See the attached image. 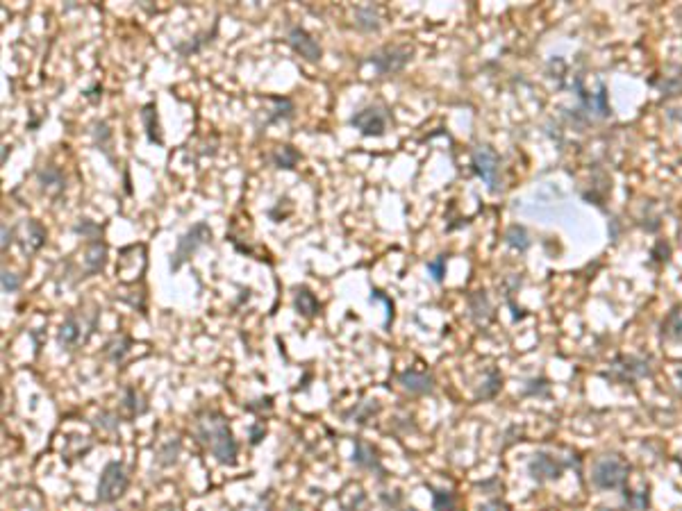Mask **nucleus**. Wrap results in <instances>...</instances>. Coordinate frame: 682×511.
I'll use <instances>...</instances> for the list:
<instances>
[{
	"mask_svg": "<svg viewBox=\"0 0 682 511\" xmlns=\"http://www.w3.org/2000/svg\"><path fill=\"white\" fill-rule=\"evenodd\" d=\"M428 273L432 275L434 282H441L443 275H446V255H439L428 262Z\"/></svg>",
	"mask_w": 682,
	"mask_h": 511,
	"instance_id": "nucleus-29",
	"label": "nucleus"
},
{
	"mask_svg": "<svg viewBox=\"0 0 682 511\" xmlns=\"http://www.w3.org/2000/svg\"><path fill=\"white\" fill-rule=\"evenodd\" d=\"M471 164L476 175L492 191H498L500 184V157L489 146H478L471 155Z\"/></svg>",
	"mask_w": 682,
	"mask_h": 511,
	"instance_id": "nucleus-5",
	"label": "nucleus"
},
{
	"mask_svg": "<svg viewBox=\"0 0 682 511\" xmlns=\"http://www.w3.org/2000/svg\"><path fill=\"white\" fill-rule=\"evenodd\" d=\"M128 473H125V466L121 462H109L105 466L98 482V500L100 502H114L121 495L128 491Z\"/></svg>",
	"mask_w": 682,
	"mask_h": 511,
	"instance_id": "nucleus-4",
	"label": "nucleus"
},
{
	"mask_svg": "<svg viewBox=\"0 0 682 511\" xmlns=\"http://www.w3.org/2000/svg\"><path fill=\"white\" fill-rule=\"evenodd\" d=\"M7 152H10V146H3V164L7 161Z\"/></svg>",
	"mask_w": 682,
	"mask_h": 511,
	"instance_id": "nucleus-37",
	"label": "nucleus"
},
{
	"mask_svg": "<svg viewBox=\"0 0 682 511\" xmlns=\"http://www.w3.org/2000/svg\"><path fill=\"white\" fill-rule=\"evenodd\" d=\"M287 511H302V509H300V507H296V505H292Z\"/></svg>",
	"mask_w": 682,
	"mask_h": 511,
	"instance_id": "nucleus-38",
	"label": "nucleus"
},
{
	"mask_svg": "<svg viewBox=\"0 0 682 511\" xmlns=\"http://www.w3.org/2000/svg\"><path fill=\"white\" fill-rule=\"evenodd\" d=\"M73 232L80 234L82 239H89V243H91V241H100L102 227L98 223H94V220H89V218H80L76 223V227H73Z\"/></svg>",
	"mask_w": 682,
	"mask_h": 511,
	"instance_id": "nucleus-25",
	"label": "nucleus"
},
{
	"mask_svg": "<svg viewBox=\"0 0 682 511\" xmlns=\"http://www.w3.org/2000/svg\"><path fill=\"white\" fill-rule=\"evenodd\" d=\"M530 470L535 477H558L560 475V466H555V459H551L548 455H537L532 459L530 464Z\"/></svg>",
	"mask_w": 682,
	"mask_h": 511,
	"instance_id": "nucleus-21",
	"label": "nucleus"
},
{
	"mask_svg": "<svg viewBox=\"0 0 682 511\" xmlns=\"http://www.w3.org/2000/svg\"><path fill=\"white\" fill-rule=\"evenodd\" d=\"M398 382L403 384L405 391H410L414 396H428V394H432V389H434L432 377L428 373H421V370H414V368L403 370V373L398 375Z\"/></svg>",
	"mask_w": 682,
	"mask_h": 511,
	"instance_id": "nucleus-9",
	"label": "nucleus"
},
{
	"mask_svg": "<svg viewBox=\"0 0 682 511\" xmlns=\"http://www.w3.org/2000/svg\"><path fill=\"white\" fill-rule=\"evenodd\" d=\"M377 411H380V402H377V400L373 398V400H364V402H358L351 411L344 413V418L346 420H353V423L364 425L366 420L373 418Z\"/></svg>",
	"mask_w": 682,
	"mask_h": 511,
	"instance_id": "nucleus-20",
	"label": "nucleus"
},
{
	"mask_svg": "<svg viewBox=\"0 0 682 511\" xmlns=\"http://www.w3.org/2000/svg\"><path fill=\"white\" fill-rule=\"evenodd\" d=\"M351 128H355L362 137H382L387 132V114L382 107L368 105L351 116Z\"/></svg>",
	"mask_w": 682,
	"mask_h": 511,
	"instance_id": "nucleus-6",
	"label": "nucleus"
},
{
	"mask_svg": "<svg viewBox=\"0 0 682 511\" xmlns=\"http://www.w3.org/2000/svg\"><path fill=\"white\" fill-rule=\"evenodd\" d=\"M107 262V246L102 241H91L87 246L85 253V273L87 275H94V273H100L105 269Z\"/></svg>",
	"mask_w": 682,
	"mask_h": 511,
	"instance_id": "nucleus-14",
	"label": "nucleus"
},
{
	"mask_svg": "<svg viewBox=\"0 0 682 511\" xmlns=\"http://www.w3.org/2000/svg\"><path fill=\"white\" fill-rule=\"evenodd\" d=\"M142 123H144V130H146L148 141L162 146L160 118H157V107H155V102H148V105L142 107Z\"/></svg>",
	"mask_w": 682,
	"mask_h": 511,
	"instance_id": "nucleus-16",
	"label": "nucleus"
},
{
	"mask_svg": "<svg viewBox=\"0 0 682 511\" xmlns=\"http://www.w3.org/2000/svg\"><path fill=\"white\" fill-rule=\"evenodd\" d=\"M353 23L358 30H362V32H377V30L382 27V16H380V12H377V7L373 5H360V7H355V12H353Z\"/></svg>",
	"mask_w": 682,
	"mask_h": 511,
	"instance_id": "nucleus-11",
	"label": "nucleus"
},
{
	"mask_svg": "<svg viewBox=\"0 0 682 511\" xmlns=\"http://www.w3.org/2000/svg\"><path fill=\"white\" fill-rule=\"evenodd\" d=\"M264 434H266L264 423H253V425H250V443H253V446H257V443L264 439Z\"/></svg>",
	"mask_w": 682,
	"mask_h": 511,
	"instance_id": "nucleus-33",
	"label": "nucleus"
},
{
	"mask_svg": "<svg viewBox=\"0 0 682 511\" xmlns=\"http://www.w3.org/2000/svg\"><path fill=\"white\" fill-rule=\"evenodd\" d=\"M91 137H94L96 148L102 150L105 155H109V146H112V130H109V125L105 121H96L94 123Z\"/></svg>",
	"mask_w": 682,
	"mask_h": 511,
	"instance_id": "nucleus-24",
	"label": "nucleus"
},
{
	"mask_svg": "<svg viewBox=\"0 0 682 511\" xmlns=\"http://www.w3.org/2000/svg\"><path fill=\"white\" fill-rule=\"evenodd\" d=\"M123 407L128 409L130 416H139V413H144L148 409V405L144 402V398L137 394V389H128L125 391V398H123Z\"/></svg>",
	"mask_w": 682,
	"mask_h": 511,
	"instance_id": "nucleus-26",
	"label": "nucleus"
},
{
	"mask_svg": "<svg viewBox=\"0 0 682 511\" xmlns=\"http://www.w3.org/2000/svg\"><path fill=\"white\" fill-rule=\"evenodd\" d=\"M196 436L203 446L210 450L219 464L232 466L236 462V441L230 429L228 420L217 411H205L196 423Z\"/></svg>",
	"mask_w": 682,
	"mask_h": 511,
	"instance_id": "nucleus-1",
	"label": "nucleus"
},
{
	"mask_svg": "<svg viewBox=\"0 0 682 511\" xmlns=\"http://www.w3.org/2000/svg\"><path fill=\"white\" fill-rule=\"evenodd\" d=\"M480 511H509L507 505H503V502H487V505L480 507Z\"/></svg>",
	"mask_w": 682,
	"mask_h": 511,
	"instance_id": "nucleus-35",
	"label": "nucleus"
},
{
	"mask_svg": "<svg viewBox=\"0 0 682 511\" xmlns=\"http://www.w3.org/2000/svg\"><path fill=\"white\" fill-rule=\"evenodd\" d=\"M271 161L276 164V168H285V170H292L298 166L300 161V152L296 150L292 144H285V146H278L273 148L271 152Z\"/></svg>",
	"mask_w": 682,
	"mask_h": 511,
	"instance_id": "nucleus-18",
	"label": "nucleus"
},
{
	"mask_svg": "<svg viewBox=\"0 0 682 511\" xmlns=\"http://www.w3.org/2000/svg\"><path fill=\"white\" fill-rule=\"evenodd\" d=\"M271 407H273V398H271V396H266V398L255 400V405H246V409H248V411H264V409L269 411Z\"/></svg>",
	"mask_w": 682,
	"mask_h": 511,
	"instance_id": "nucleus-32",
	"label": "nucleus"
},
{
	"mask_svg": "<svg viewBox=\"0 0 682 511\" xmlns=\"http://www.w3.org/2000/svg\"><path fill=\"white\" fill-rule=\"evenodd\" d=\"M353 464L362 470H375V473H384L380 459H377L373 446H368L366 441L355 439V453H353Z\"/></svg>",
	"mask_w": 682,
	"mask_h": 511,
	"instance_id": "nucleus-10",
	"label": "nucleus"
},
{
	"mask_svg": "<svg viewBox=\"0 0 682 511\" xmlns=\"http://www.w3.org/2000/svg\"><path fill=\"white\" fill-rule=\"evenodd\" d=\"M505 241L509 243L512 248H518V250L528 248V234H525V229L518 227V225H512L507 229V232H505Z\"/></svg>",
	"mask_w": 682,
	"mask_h": 511,
	"instance_id": "nucleus-28",
	"label": "nucleus"
},
{
	"mask_svg": "<svg viewBox=\"0 0 682 511\" xmlns=\"http://www.w3.org/2000/svg\"><path fill=\"white\" fill-rule=\"evenodd\" d=\"M414 50L410 46H384L366 57V62L377 71V76H394L410 64Z\"/></svg>",
	"mask_w": 682,
	"mask_h": 511,
	"instance_id": "nucleus-3",
	"label": "nucleus"
},
{
	"mask_svg": "<svg viewBox=\"0 0 682 511\" xmlns=\"http://www.w3.org/2000/svg\"><path fill=\"white\" fill-rule=\"evenodd\" d=\"M28 229V241H25V250H39L43 243H46V229L39 223V220H28L25 223Z\"/></svg>",
	"mask_w": 682,
	"mask_h": 511,
	"instance_id": "nucleus-23",
	"label": "nucleus"
},
{
	"mask_svg": "<svg viewBox=\"0 0 682 511\" xmlns=\"http://www.w3.org/2000/svg\"><path fill=\"white\" fill-rule=\"evenodd\" d=\"M82 325H80L78 321V316L76 314H69L66 316V321L62 323V328H59V334H57V341H59V345L62 348H71V345H76L78 341H80V334H82Z\"/></svg>",
	"mask_w": 682,
	"mask_h": 511,
	"instance_id": "nucleus-19",
	"label": "nucleus"
},
{
	"mask_svg": "<svg viewBox=\"0 0 682 511\" xmlns=\"http://www.w3.org/2000/svg\"><path fill=\"white\" fill-rule=\"evenodd\" d=\"M0 284H3L5 293H16L21 288V277L12 271H3V275H0Z\"/></svg>",
	"mask_w": 682,
	"mask_h": 511,
	"instance_id": "nucleus-31",
	"label": "nucleus"
},
{
	"mask_svg": "<svg viewBox=\"0 0 682 511\" xmlns=\"http://www.w3.org/2000/svg\"><path fill=\"white\" fill-rule=\"evenodd\" d=\"M626 477H628V466L617 457L603 459L594 468V482L600 488H617L626 482Z\"/></svg>",
	"mask_w": 682,
	"mask_h": 511,
	"instance_id": "nucleus-8",
	"label": "nucleus"
},
{
	"mask_svg": "<svg viewBox=\"0 0 682 511\" xmlns=\"http://www.w3.org/2000/svg\"><path fill=\"white\" fill-rule=\"evenodd\" d=\"M36 180H39L41 189L48 191V194H53V191L59 194V191L64 189V173L53 164H46L36 170Z\"/></svg>",
	"mask_w": 682,
	"mask_h": 511,
	"instance_id": "nucleus-15",
	"label": "nucleus"
},
{
	"mask_svg": "<svg viewBox=\"0 0 682 511\" xmlns=\"http://www.w3.org/2000/svg\"><path fill=\"white\" fill-rule=\"evenodd\" d=\"M432 498H434V511H453V507H455L453 493H448V491H434Z\"/></svg>",
	"mask_w": 682,
	"mask_h": 511,
	"instance_id": "nucleus-30",
	"label": "nucleus"
},
{
	"mask_svg": "<svg viewBox=\"0 0 682 511\" xmlns=\"http://www.w3.org/2000/svg\"><path fill=\"white\" fill-rule=\"evenodd\" d=\"M0 232H3V250H7V248L12 246V236H14V232H12L10 227H7V223H3V227H0Z\"/></svg>",
	"mask_w": 682,
	"mask_h": 511,
	"instance_id": "nucleus-34",
	"label": "nucleus"
},
{
	"mask_svg": "<svg viewBox=\"0 0 682 511\" xmlns=\"http://www.w3.org/2000/svg\"><path fill=\"white\" fill-rule=\"evenodd\" d=\"M96 91H102V87H100V84H96L94 89H89V91H87L85 95H87L89 100H96V98H98V95H96Z\"/></svg>",
	"mask_w": 682,
	"mask_h": 511,
	"instance_id": "nucleus-36",
	"label": "nucleus"
},
{
	"mask_svg": "<svg viewBox=\"0 0 682 511\" xmlns=\"http://www.w3.org/2000/svg\"><path fill=\"white\" fill-rule=\"evenodd\" d=\"M177 455H180V441L177 439L166 441L157 453V464L160 466H173L177 462Z\"/></svg>",
	"mask_w": 682,
	"mask_h": 511,
	"instance_id": "nucleus-27",
	"label": "nucleus"
},
{
	"mask_svg": "<svg viewBox=\"0 0 682 511\" xmlns=\"http://www.w3.org/2000/svg\"><path fill=\"white\" fill-rule=\"evenodd\" d=\"M287 43H289V48H292L296 55H300L309 64H316L318 59L323 57L321 43H318L314 36L309 34L305 27H300V25H294L292 30H289V32H287Z\"/></svg>",
	"mask_w": 682,
	"mask_h": 511,
	"instance_id": "nucleus-7",
	"label": "nucleus"
},
{
	"mask_svg": "<svg viewBox=\"0 0 682 511\" xmlns=\"http://www.w3.org/2000/svg\"><path fill=\"white\" fill-rule=\"evenodd\" d=\"M212 241V227L205 223V220H198V223L191 225L187 232H184L180 239H177L175 253L170 257V271H180L184 264L189 262L191 255L198 253V248L207 246Z\"/></svg>",
	"mask_w": 682,
	"mask_h": 511,
	"instance_id": "nucleus-2",
	"label": "nucleus"
},
{
	"mask_svg": "<svg viewBox=\"0 0 682 511\" xmlns=\"http://www.w3.org/2000/svg\"><path fill=\"white\" fill-rule=\"evenodd\" d=\"M294 307H296V312L305 318H314V316H318V312H321V302H318V298L307 286L294 288Z\"/></svg>",
	"mask_w": 682,
	"mask_h": 511,
	"instance_id": "nucleus-12",
	"label": "nucleus"
},
{
	"mask_svg": "<svg viewBox=\"0 0 682 511\" xmlns=\"http://www.w3.org/2000/svg\"><path fill=\"white\" fill-rule=\"evenodd\" d=\"M130 345H132V341L128 337H116L112 341H107V345H105V354H107V359L109 361H114V364H118V361H123L125 354L130 352Z\"/></svg>",
	"mask_w": 682,
	"mask_h": 511,
	"instance_id": "nucleus-22",
	"label": "nucleus"
},
{
	"mask_svg": "<svg viewBox=\"0 0 682 511\" xmlns=\"http://www.w3.org/2000/svg\"><path fill=\"white\" fill-rule=\"evenodd\" d=\"M217 27H214L212 32H210V30H207V32H200V34L194 36V39H189V41H184V43H175V50L180 53V57H191V55L200 53V50H203L205 46H210V43L214 41V36H217Z\"/></svg>",
	"mask_w": 682,
	"mask_h": 511,
	"instance_id": "nucleus-17",
	"label": "nucleus"
},
{
	"mask_svg": "<svg viewBox=\"0 0 682 511\" xmlns=\"http://www.w3.org/2000/svg\"><path fill=\"white\" fill-rule=\"evenodd\" d=\"M271 102V109H266V118H264V128L271 123H280V121H292L294 112H296V105L289 98H280V95H273L269 98Z\"/></svg>",
	"mask_w": 682,
	"mask_h": 511,
	"instance_id": "nucleus-13",
	"label": "nucleus"
}]
</instances>
